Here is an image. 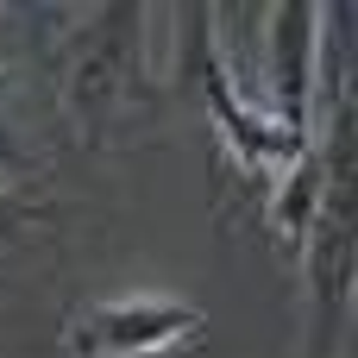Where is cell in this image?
Masks as SVG:
<instances>
[{
    "mask_svg": "<svg viewBox=\"0 0 358 358\" xmlns=\"http://www.w3.org/2000/svg\"><path fill=\"white\" fill-rule=\"evenodd\" d=\"M195 334H201V308L182 296L88 302L63 321V346L76 358H164Z\"/></svg>",
    "mask_w": 358,
    "mask_h": 358,
    "instance_id": "6da1fadb",
    "label": "cell"
},
{
    "mask_svg": "<svg viewBox=\"0 0 358 358\" xmlns=\"http://www.w3.org/2000/svg\"><path fill=\"white\" fill-rule=\"evenodd\" d=\"M88 25H94V38L69 44V76H63V88H69V120H76V132H82L88 145H101V132H107L120 94L132 88V69H138L132 31L145 25V13H94Z\"/></svg>",
    "mask_w": 358,
    "mask_h": 358,
    "instance_id": "7a4b0ae2",
    "label": "cell"
}]
</instances>
